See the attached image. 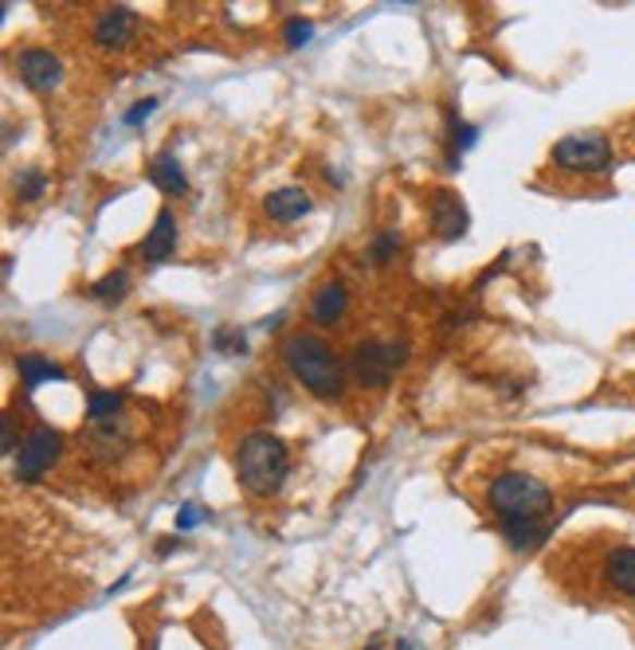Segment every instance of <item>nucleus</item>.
Here are the masks:
<instances>
[{
	"label": "nucleus",
	"mask_w": 635,
	"mask_h": 650,
	"mask_svg": "<svg viewBox=\"0 0 635 650\" xmlns=\"http://www.w3.org/2000/svg\"><path fill=\"white\" fill-rule=\"evenodd\" d=\"M126 282H130L126 271H110L107 279H98L95 286H90V298H98V302H118L122 294H126Z\"/></svg>",
	"instance_id": "nucleus-18"
},
{
	"label": "nucleus",
	"mask_w": 635,
	"mask_h": 650,
	"mask_svg": "<svg viewBox=\"0 0 635 650\" xmlns=\"http://www.w3.org/2000/svg\"><path fill=\"white\" fill-rule=\"evenodd\" d=\"M283 36H286V48H303V44H310L314 39V24L310 20H286V28H283Z\"/></svg>",
	"instance_id": "nucleus-22"
},
{
	"label": "nucleus",
	"mask_w": 635,
	"mask_h": 650,
	"mask_svg": "<svg viewBox=\"0 0 635 650\" xmlns=\"http://www.w3.org/2000/svg\"><path fill=\"white\" fill-rule=\"evenodd\" d=\"M396 650H416V642H412V639H401V642H396Z\"/></svg>",
	"instance_id": "nucleus-27"
},
{
	"label": "nucleus",
	"mask_w": 635,
	"mask_h": 650,
	"mask_svg": "<svg viewBox=\"0 0 635 650\" xmlns=\"http://www.w3.org/2000/svg\"><path fill=\"white\" fill-rule=\"evenodd\" d=\"M59 455H63V436L56 428H48V424H36L24 436V443H20L12 470H16L20 482H39L59 463Z\"/></svg>",
	"instance_id": "nucleus-6"
},
{
	"label": "nucleus",
	"mask_w": 635,
	"mask_h": 650,
	"mask_svg": "<svg viewBox=\"0 0 635 650\" xmlns=\"http://www.w3.org/2000/svg\"><path fill=\"white\" fill-rule=\"evenodd\" d=\"M44 188H48V176L39 173V169H24L16 176V196H24V200H36Z\"/></svg>",
	"instance_id": "nucleus-20"
},
{
	"label": "nucleus",
	"mask_w": 635,
	"mask_h": 650,
	"mask_svg": "<svg viewBox=\"0 0 635 650\" xmlns=\"http://www.w3.org/2000/svg\"><path fill=\"white\" fill-rule=\"evenodd\" d=\"M490 510L499 514V522H546L553 510V490L534 475L506 470L490 482Z\"/></svg>",
	"instance_id": "nucleus-3"
},
{
	"label": "nucleus",
	"mask_w": 635,
	"mask_h": 650,
	"mask_svg": "<svg viewBox=\"0 0 635 650\" xmlns=\"http://www.w3.org/2000/svg\"><path fill=\"white\" fill-rule=\"evenodd\" d=\"M137 28H142V20L134 9H107L95 20V44L107 51H122L134 44Z\"/></svg>",
	"instance_id": "nucleus-8"
},
{
	"label": "nucleus",
	"mask_w": 635,
	"mask_h": 650,
	"mask_svg": "<svg viewBox=\"0 0 635 650\" xmlns=\"http://www.w3.org/2000/svg\"><path fill=\"white\" fill-rule=\"evenodd\" d=\"M369 650H377V647H369Z\"/></svg>",
	"instance_id": "nucleus-28"
},
{
	"label": "nucleus",
	"mask_w": 635,
	"mask_h": 650,
	"mask_svg": "<svg viewBox=\"0 0 635 650\" xmlns=\"http://www.w3.org/2000/svg\"><path fill=\"white\" fill-rule=\"evenodd\" d=\"M200 522H208V510H200L196 502H185L181 510H176V529L181 534H188V529H196Z\"/></svg>",
	"instance_id": "nucleus-23"
},
{
	"label": "nucleus",
	"mask_w": 635,
	"mask_h": 650,
	"mask_svg": "<svg viewBox=\"0 0 635 650\" xmlns=\"http://www.w3.org/2000/svg\"><path fill=\"white\" fill-rule=\"evenodd\" d=\"M605 580L624 596H635V544H620L605 561Z\"/></svg>",
	"instance_id": "nucleus-13"
},
{
	"label": "nucleus",
	"mask_w": 635,
	"mask_h": 650,
	"mask_svg": "<svg viewBox=\"0 0 635 650\" xmlns=\"http://www.w3.org/2000/svg\"><path fill=\"white\" fill-rule=\"evenodd\" d=\"M286 475H291V455H286L283 439H274L271 431H252L235 446V478L247 494L271 498L283 490Z\"/></svg>",
	"instance_id": "nucleus-2"
},
{
	"label": "nucleus",
	"mask_w": 635,
	"mask_h": 650,
	"mask_svg": "<svg viewBox=\"0 0 635 650\" xmlns=\"http://www.w3.org/2000/svg\"><path fill=\"white\" fill-rule=\"evenodd\" d=\"M448 126H451V142H455V149H460V154H463V149L475 146V137H479V134H475V126H467L463 118L451 114V118H448Z\"/></svg>",
	"instance_id": "nucleus-24"
},
{
	"label": "nucleus",
	"mask_w": 635,
	"mask_h": 650,
	"mask_svg": "<svg viewBox=\"0 0 635 650\" xmlns=\"http://www.w3.org/2000/svg\"><path fill=\"white\" fill-rule=\"evenodd\" d=\"M20 369V380H24V389H39V384H48V380H68V372L59 369V365H51L48 357H36V353H24V357L16 360Z\"/></svg>",
	"instance_id": "nucleus-16"
},
{
	"label": "nucleus",
	"mask_w": 635,
	"mask_h": 650,
	"mask_svg": "<svg viewBox=\"0 0 635 650\" xmlns=\"http://www.w3.org/2000/svg\"><path fill=\"white\" fill-rule=\"evenodd\" d=\"M212 345H216L220 353H244V349H247V338H244V330H235V326H224V330H216Z\"/></svg>",
	"instance_id": "nucleus-21"
},
{
	"label": "nucleus",
	"mask_w": 635,
	"mask_h": 650,
	"mask_svg": "<svg viewBox=\"0 0 635 650\" xmlns=\"http://www.w3.org/2000/svg\"><path fill=\"white\" fill-rule=\"evenodd\" d=\"M283 365L306 392H314L318 400H338L345 389V369L338 353L326 345L318 333L294 330L283 341Z\"/></svg>",
	"instance_id": "nucleus-1"
},
{
	"label": "nucleus",
	"mask_w": 635,
	"mask_h": 650,
	"mask_svg": "<svg viewBox=\"0 0 635 650\" xmlns=\"http://www.w3.org/2000/svg\"><path fill=\"white\" fill-rule=\"evenodd\" d=\"M118 412H122V396L118 392H90L87 396V416L95 428L98 424H114Z\"/></svg>",
	"instance_id": "nucleus-17"
},
{
	"label": "nucleus",
	"mask_w": 635,
	"mask_h": 650,
	"mask_svg": "<svg viewBox=\"0 0 635 650\" xmlns=\"http://www.w3.org/2000/svg\"><path fill=\"white\" fill-rule=\"evenodd\" d=\"M264 208H267V216H271V220L294 223V220H303V216L310 212V196H306V188L286 185V188H274V193L264 200Z\"/></svg>",
	"instance_id": "nucleus-12"
},
{
	"label": "nucleus",
	"mask_w": 635,
	"mask_h": 650,
	"mask_svg": "<svg viewBox=\"0 0 635 650\" xmlns=\"http://www.w3.org/2000/svg\"><path fill=\"white\" fill-rule=\"evenodd\" d=\"M396 252H401V235L396 232H381L377 240L369 243V259L377 262V267H384V262L396 259Z\"/></svg>",
	"instance_id": "nucleus-19"
},
{
	"label": "nucleus",
	"mask_w": 635,
	"mask_h": 650,
	"mask_svg": "<svg viewBox=\"0 0 635 650\" xmlns=\"http://www.w3.org/2000/svg\"><path fill=\"white\" fill-rule=\"evenodd\" d=\"M173 252H176V220H173V212H169V208H161V212H157L154 232H149L146 243H142V259H146V262H166Z\"/></svg>",
	"instance_id": "nucleus-11"
},
{
	"label": "nucleus",
	"mask_w": 635,
	"mask_h": 650,
	"mask_svg": "<svg viewBox=\"0 0 635 650\" xmlns=\"http://www.w3.org/2000/svg\"><path fill=\"white\" fill-rule=\"evenodd\" d=\"M408 360V341H362L350 357V380L362 389H384Z\"/></svg>",
	"instance_id": "nucleus-4"
},
{
	"label": "nucleus",
	"mask_w": 635,
	"mask_h": 650,
	"mask_svg": "<svg viewBox=\"0 0 635 650\" xmlns=\"http://www.w3.org/2000/svg\"><path fill=\"white\" fill-rule=\"evenodd\" d=\"M149 181H154V185L161 188V193H169V196H185L188 193L185 169L176 165V157H169V154L154 157V165H149Z\"/></svg>",
	"instance_id": "nucleus-15"
},
{
	"label": "nucleus",
	"mask_w": 635,
	"mask_h": 650,
	"mask_svg": "<svg viewBox=\"0 0 635 650\" xmlns=\"http://www.w3.org/2000/svg\"><path fill=\"white\" fill-rule=\"evenodd\" d=\"M0 451L4 455H16L20 446H16V428H12V416H4V443H0Z\"/></svg>",
	"instance_id": "nucleus-26"
},
{
	"label": "nucleus",
	"mask_w": 635,
	"mask_h": 650,
	"mask_svg": "<svg viewBox=\"0 0 635 650\" xmlns=\"http://www.w3.org/2000/svg\"><path fill=\"white\" fill-rule=\"evenodd\" d=\"M350 310V291H345V282H322L310 298V321L314 326H338Z\"/></svg>",
	"instance_id": "nucleus-10"
},
{
	"label": "nucleus",
	"mask_w": 635,
	"mask_h": 650,
	"mask_svg": "<svg viewBox=\"0 0 635 650\" xmlns=\"http://www.w3.org/2000/svg\"><path fill=\"white\" fill-rule=\"evenodd\" d=\"M502 537H506V544L514 553H529V549L546 544L549 525L546 522H502Z\"/></svg>",
	"instance_id": "nucleus-14"
},
{
	"label": "nucleus",
	"mask_w": 635,
	"mask_h": 650,
	"mask_svg": "<svg viewBox=\"0 0 635 650\" xmlns=\"http://www.w3.org/2000/svg\"><path fill=\"white\" fill-rule=\"evenodd\" d=\"M632 482H635V478H632Z\"/></svg>",
	"instance_id": "nucleus-29"
},
{
	"label": "nucleus",
	"mask_w": 635,
	"mask_h": 650,
	"mask_svg": "<svg viewBox=\"0 0 635 650\" xmlns=\"http://www.w3.org/2000/svg\"><path fill=\"white\" fill-rule=\"evenodd\" d=\"M553 165L565 169V173H581V176H605L612 173L616 157L608 146L605 134H569L553 146Z\"/></svg>",
	"instance_id": "nucleus-5"
},
{
	"label": "nucleus",
	"mask_w": 635,
	"mask_h": 650,
	"mask_svg": "<svg viewBox=\"0 0 635 650\" xmlns=\"http://www.w3.org/2000/svg\"><path fill=\"white\" fill-rule=\"evenodd\" d=\"M16 71L20 78H24V87L39 90V95H44V90H56L59 78H63V63H59V56L48 48H24L16 56Z\"/></svg>",
	"instance_id": "nucleus-7"
},
{
	"label": "nucleus",
	"mask_w": 635,
	"mask_h": 650,
	"mask_svg": "<svg viewBox=\"0 0 635 650\" xmlns=\"http://www.w3.org/2000/svg\"><path fill=\"white\" fill-rule=\"evenodd\" d=\"M154 110H157V98H146V102H137V107L126 114V126H137V122H146V118L154 114Z\"/></svg>",
	"instance_id": "nucleus-25"
},
{
	"label": "nucleus",
	"mask_w": 635,
	"mask_h": 650,
	"mask_svg": "<svg viewBox=\"0 0 635 650\" xmlns=\"http://www.w3.org/2000/svg\"><path fill=\"white\" fill-rule=\"evenodd\" d=\"M431 228H436L440 240H460L467 232V208L451 188H440L431 196Z\"/></svg>",
	"instance_id": "nucleus-9"
}]
</instances>
